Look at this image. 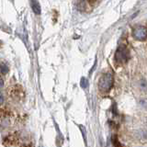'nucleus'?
<instances>
[{
    "label": "nucleus",
    "mask_w": 147,
    "mask_h": 147,
    "mask_svg": "<svg viewBox=\"0 0 147 147\" xmlns=\"http://www.w3.org/2000/svg\"><path fill=\"white\" fill-rule=\"evenodd\" d=\"M114 83V78L112 74L107 73L100 77V79L98 81V89L103 92V93H107L109 92L113 86Z\"/></svg>",
    "instance_id": "1"
},
{
    "label": "nucleus",
    "mask_w": 147,
    "mask_h": 147,
    "mask_svg": "<svg viewBox=\"0 0 147 147\" xmlns=\"http://www.w3.org/2000/svg\"><path fill=\"white\" fill-rule=\"evenodd\" d=\"M129 58H130V54L127 48L124 46H119L115 53V60L119 63H124L128 61Z\"/></svg>",
    "instance_id": "2"
},
{
    "label": "nucleus",
    "mask_w": 147,
    "mask_h": 147,
    "mask_svg": "<svg viewBox=\"0 0 147 147\" xmlns=\"http://www.w3.org/2000/svg\"><path fill=\"white\" fill-rule=\"evenodd\" d=\"M133 38L138 40H144L147 38V30L144 26H139L133 30Z\"/></svg>",
    "instance_id": "3"
},
{
    "label": "nucleus",
    "mask_w": 147,
    "mask_h": 147,
    "mask_svg": "<svg viewBox=\"0 0 147 147\" xmlns=\"http://www.w3.org/2000/svg\"><path fill=\"white\" fill-rule=\"evenodd\" d=\"M31 7L33 9V12L36 14V15H40V6L39 2L37 0H31Z\"/></svg>",
    "instance_id": "4"
},
{
    "label": "nucleus",
    "mask_w": 147,
    "mask_h": 147,
    "mask_svg": "<svg viewBox=\"0 0 147 147\" xmlns=\"http://www.w3.org/2000/svg\"><path fill=\"white\" fill-rule=\"evenodd\" d=\"M140 87L142 91L147 92V82L145 80H141L140 82Z\"/></svg>",
    "instance_id": "5"
},
{
    "label": "nucleus",
    "mask_w": 147,
    "mask_h": 147,
    "mask_svg": "<svg viewBox=\"0 0 147 147\" xmlns=\"http://www.w3.org/2000/svg\"><path fill=\"white\" fill-rule=\"evenodd\" d=\"M112 142H113V144L115 147H121V142H119L118 140V137L116 135H114L112 137Z\"/></svg>",
    "instance_id": "6"
},
{
    "label": "nucleus",
    "mask_w": 147,
    "mask_h": 147,
    "mask_svg": "<svg viewBox=\"0 0 147 147\" xmlns=\"http://www.w3.org/2000/svg\"><path fill=\"white\" fill-rule=\"evenodd\" d=\"M8 72V67L6 63H1V73L3 74V75H5V74H7Z\"/></svg>",
    "instance_id": "7"
},
{
    "label": "nucleus",
    "mask_w": 147,
    "mask_h": 147,
    "mask_svg": "<svg viewBox=\"0 0 147 147\" xmlns=\"http://www.w3.org/2000/svg\"><path fill=\"white\" fill-rule=\"evenodd\" d=\"M80 85H81V86H82V87H84V88H85V87H86V86L88 85V81H87L85 77H83L82 79H81Z\"/></svg>",
    "instance_id": "8"
},
{
    "label": "nucleus",
    "mask_w": 147,
    "mask_h": 147,
    "mask_svg": "<svg viewBox=\"0 0 147 147\" xmlns=\"http://www.w3.org/2000/svg\"><path fill=\"white\" fill-rule=\"evenodd\" d=\"M4 102V98H3V94H1V104Z\"/></svg>",
    "instance_id": "9"
},
{
    "label": "nucleus",
    "mask_w": 147,
    "mask_h": 147,
    "mask_svg": "<svg viewBox=\"0 0 147 147\" xmlns=\"http://www.w3.org/2000/svg\"><path fill=\"white\" fill-rule=\"evenodd\" d=\"M22 147H32V146L30 145V144H25V145H23Z\"/></svg>",
    "instance_id": "10"
},
{
    "label": "nucleus",
    "mask_w": 147,
    "mask_h": 147,
    "mask_svg": "<svg viewBox=\"0 0 147 147\" xmlns=\"http://www.w3.org/2000/svg\"><path fill=\"white\" fill-rule=\"evenodd\" d=\"M3 86H4V81H3L2 78H1V87H3Z\"/></svg>",
    "instance_id": "11"
}]
</instances>
